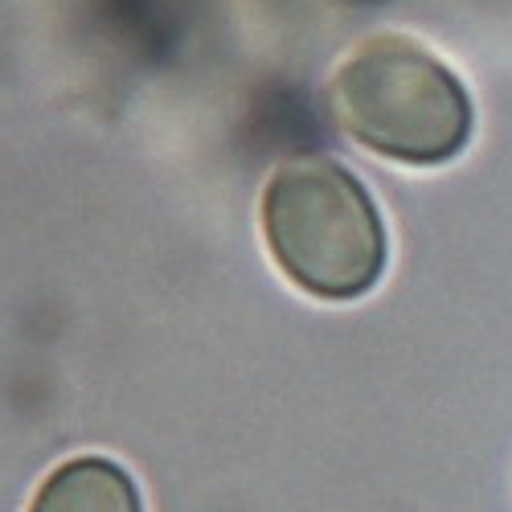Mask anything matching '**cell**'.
I'll return each mask as SVG.
<instances>
[{
    "label": "cell",
    "instance_id": "2",
    "mask_svg": "<svg viewBox=\"0 0 512 512\" xmlns=\"http://www.w3.org/2000/svg\"><path fill=\"white\" fill-rule=\"evenodd\" d=\"M340 127L369 152L435 168L472 140V99L455 70L410 37H373L332 82Z\"/></svg>",
    "mask_w": 512,
    "mask_h": 512
},
{
    "label": "cell",
    "instance_id": "3",
    "mask_svg": "<svg viewBox=\"0 0 512 512\" xmlns=\"http://www.w3.org/2000/svg\"><path fill=\"white\" fill-rule=\"evenodd\" d=\"M29 512H144L127 467L103 455H78L46 476Z\"/></svg>",
    "mask_w": 512,
    "mask_h": 512
},
{
    "label": "cell",
    "instance_id": "1",
    "mask_svg": "<svg viewBox=\"0 0 512 512\" xmlns=\"http://www.w3.org/2000/svg\"><path fill=\"white\" fill-rule=\"evenodd\" d=\"M275 267L316 300H361L386 271V226L365 185L328 156L287 160L263 189Z\"/></svg>",
    "mask_w": 512,
    "mask_h": 512
}]
</instances>
